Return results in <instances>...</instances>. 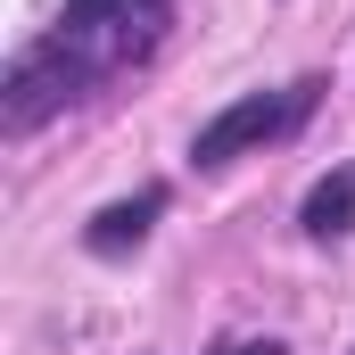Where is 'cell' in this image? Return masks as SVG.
I'll return each mask as SVG.
<instances>
[{
    "instance_id": "cell-1",
    "label": "cell",
    "mask_w": 355,
    "mask_h": 355,
    "mask_svg": "<svg viewBox=\"0 0 355 355\" xmlns=\"http://www.w3.org/2000/svg\"><path fill=\"white\" fill-rule=\"evenodd\" d=\"M157 25H166V0H67L58 25H50V42L75 58L83 83H99V75H116L124 58H141V50L157 42Z\"/></svg>"
},
{
    "instance_id": "cell-2",
    "label": "cell",
    "mask_w": 355,
    "mask_h": 355,
    "mask_svg": "<svg viewBox=\"0 0 355 355\" xmlns=\"http://www.w3.org/2000/svg\"><path fill=\"white\" fill-rule=\"evenodd\" d=\"M314 91H322V83H289V91H248V99H232L223 116H207V124H198L190 166H232V157H248V149L281 141V132L314 107Z\"/></svg>"
},
{
    "instance_id": "cell-3",
    "label": "cell",
    "mask_w": 355,
    "mask_h": 355,
    "mask_svg": "<svg viewBox=\"0 0 355 355\" xmlns=\"http://www.w3.org/2000/svg\"><path fill=\"white\" fill-rule=\"evenodd\" d=\"M157 215H166V190L149 182V190H132V198H116V207H99V215H91V223H83V248H91V257H124V248H141V240H149V223H157Z\"/></svg>"
},
{
    "instance_id": "cell-4",
    "label": "cell",
    "mask_w": 355,
    "mask_h": 355,
    "mask_svg": "<svg viewBox=\"0 0 355 355\" xmlns=\"http://www.w3.org/2000/svg\"><path fill=\"white\" fill-rule=\"evenodd\" d=\"M297 223H306V240H339V232L355 223V166H339V174L314 182L306 207H297Z\"/></svg>"
},
{
    "instance_id": "cell-5",
    "label": "cell",
    "mask_w": 355,
    "mask_h": 355,
    "mask_svg": "<svg viewBox=\"0 0 355 355\" xmlns=\"http://www.w3.org/2000/svg\"><path fill=\"white\" fill-rule=\"evenodd\" d=\"M215 355H289V347H281V339H223Z\"/></svg>"
}]
</instances>
